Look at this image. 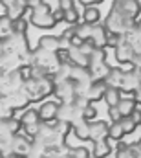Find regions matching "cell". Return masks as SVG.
<instances>
[{"mask_svg": "<svg viewBox=\"0 0 141 158\" xmlns=\"http://www.w3.org/2000/svg\"><path fill=\"white\" fill-rule=\"evenodd\" d=\"M138 145H139V147H141V140H139V142H138Z\"/></svg>", "mask_w": 141, "mask_h": 158, "instance_id": "ee69618b", "label": "cell"}, {"mask_svg": "<svg viewBox=\"0 0 141 158\" xmlns=\"http://www.w3.org/2000/svg\"><path fill=\"white\" fill-rule=\"evenodd\" d=\"M64 22H68L70 26H77V24H79V13H77L75 7L64 11Z\"/></svg>", "mask_w": 141, "mask_h": 158, "instance_id": "1f68e13d", "label": "cell"}, {"mask_svg": "<svg viewBox=\"0 0 141 158\" xmlns=\"http://www.w3.org/2000/svg\"><path fill=\"white\" fill-rule=\"evenodd\" d=\"M108 90V85H106V81H94L92 85H90V88L86 90V98H88V101L92 103V101H97V99H101V98H105V92Z\"/></svg>", "mask_w": 141, "mask_h": 158, "instance_id": "e0dca14e", "label": "cell"}, {"mask_svg": "<svg viewBox=\"0 0 141 158\" xmlns=\"http://www.w3.org/2000/svg\"><path fill=\"white\" fill-rule=\"evenodd\" d=\"M95 116H97V109H95L94 105H90V107L84 109V119H86V121H94Z\"/></svg>", "mask_w": 141, "mask_h": 158, "instance_id": "e575fe53", "label": "cell"}, {"mask_svg": "<svg viewBox=\"0 0 141 158\" xmlns=\"http://www.w3.org/2000/svg\"><path fill=\"white\" fill-rule=\"evenodd\" d=\"M53 19H55L57 22H61V20H64V11H62L61 7H57V9L53 11Z\"/></svg>", "mask_w": 141, "mask_h": 158, "instance_id": "f35d334b", "label": "cell"}, {"mask_svg": "<svg viewBox=\"0 0 141 158\" xmlns=\"http://www.w3.org/2000/svg\"><path fill=\"white\" fill-rule=\"evenodd\" d=\"M24 88L30 96V101H40L46 96H51L55 92V77L48 76L44 79H30L24 83Z\"/></svg>", "mask_w": 141, "mask_h": 158, "instance_id": "7a4b0ae2", "label": "cell"}, {"mask_svg": "<svg viewBox=\"0 0 141 158\" xmlns=\"http://www.w3.org/2000/svg\"><path fill=\"white\" fill-rule=\"evenodd\" d=\"M11 143H13V155H18V156H24L30 153L31 145H33V138L28 136L24 131H20L18 134H15L11 138Z\"/></svg>", "mask_w": 141, "mask_h": 158, "instance_id": "9c48e42d", "label": "cell"}, {"mask_svg": "<svg viewBox=\"0 0 141 158\" xmlns=\"http://www.w3.org/2000/svg\"><path fill=\"white\" fill-rule=\"evenodd\" d=\"M33 64L46 68L50 74H55V72L59 70V66H61L57 53H51V52H46V50H40V48H35V50H33L31 66H33Z\"/></svg>", "mask_w": 141, "mask_h": 158, "instance_id": "277c9868", "label": "cell"}, {"mask_svg": "<svg viewBox=\"0 0 141 158\" xmlns=\"http://www.w3.org/2000/svg\"><path fill=\"white\" fill-rule=\"evenodd\" d=\"M108 114H110V118L114 119V123H117V121L123 119V116H121V112H119L117 107H110V109H108Z\"/></svg>", "mask_w": 141, "mask_h": 158, "instance_id": "8d00e7d4", "label": "cell"}, {"mask_svg": "<svg viewBox=\"0 0 141 158\" xmlns=\"http://www.w3.org/2000/svg\"><path fill=\"white\" fill-rule=\"evenodd\" d=\"M9 20V19H7ZM9 31L15 35H26L28 33V19H18V20H9Z\"/></svg>", "mask_w": 141, "mask_h": 158, "instance_id": "d4e9b609", "label": "cell"}, {"mask_svg": "<svg viewBox=\"0 0 141 158\" xmlns=\"http://www.w3.org/2000/svg\"><path fill=\"white\" fill-rule=\"evenodd\" d=\"M141 88V74L138 68H130L125 72V79H123V86H121V92H127V94H136Z\"/></svg>", "mask_w": 141, "mask_h": 158, "instance_id": "30bf717a", "label": "cell"}, {"mask_svg": "<svg viewBox=\"0 0 141 158\" xmlns=\"http://www.w3.org/2000/svg\"><path fill=\"white\" fill-rule=\"evenodd\" d=\"M105 28L110 31V33H115V35H128L134 28H136V20L134 19H130V17H127V15H123L121 11H117V9H110V13L106 15L105 19Z\"/></svg>", "mask_w": 141, "mask_h": 158, "instance_id": "6da1fadb", "label": "cell"}, {"mask_svg": "<svg viewBox=\"0 0 141 158\" xmlns=\"http://www.w3.org/2000/svg\"><path fill=\"white\" fill-rule=\"evenodd\" d=\"M59 105L61 103H55V101H46L42 103L37 110H38V116L42 119V123H51L57 119V114H59Z\"/></svg>", "mask_w": 141, "mask_h": 158, "instance_id": "5bb4252c", "label": "cell"}, {"mask_svg": "<svg viewBox=\"0 0 141 158\" xmlns=\"http://www.w3.org/2000/svg\"><path fill=\"white\" fill-rule=\"evenodd\" d=\"M2 4L7 7V19L9 20L24 19V11L28 9V0H2Z\"/></svg>", "mask_w": 141, "mask_h": 158, "instance_id": "7c38bea8", "label": "cell"}, {"mask_svg": "<svg viewBox=\"0 0 141 158\" xmlns=\"http://www.w3.org/2000/svg\"><path fill=\"white\" fill-rule=\"evenodd\" d=\"M73 134L79 138V140H90V121H81L79 125L73 127Z\"/></svg>", "mask_w": 141, "mask_h": 158, "instance_id": "4316f807", "label": "cell"}, {"mask_svg": "<svg viewBox=\"0 0 141 158\" xmlns=\"http://www.w3.org/2000/svg\"><path fill=\"white\" fill-rule=\"evenodd\" d=\"M83 4H84V7L86 6H95V4H99V2H103V0H81Z\"/></svg>", "mask_w": 141, "mask_h": 158, "instance_id": "60d3db41", "label": "cell"}, {"mask_svg": "<svg viewBox=\"0 0 141 158\" xmlns=\"http://www.w3.org/2000/svg\"><path fill=\"white\" fill-rule=\"evenodd\" d=\"M53 96H57L61 103H75V99H77L79 94H77L75 83H73L71 79H66V81H61V83L55 85Z\"/></svg>", "mask_w": 141, "mask_h": 158, "instance_id": "ba28073f", "label": "cell"}, {"mask_svg": "<svg viewBox=\"0 0 141 158\" xmlns=\"http://www.w3.org/2000/svg\"><path fill=\"white\" fill-rule=\"evenodd\" d=\"M130 118H132V121H134L136 125H141V109H138V107H136V110L130 114Z\"/></svg>", "mask_w": 141, "mask_h": 158, "instance_id": "74e56055", "label": "cell"}, {"mask_svg": "<svg viewBox=\"0 0 141 158\" xmlns=\"http://www.w3.org/2000/svg\"><path fill=\"white\" fill-rule=\"evenodd\" d=\"M46 158H51V156H46Z\"/></svg>", "mask_w": 141, "mask_h": 158, "instance_id": "bcb514c9", "label": "cell"}, {"mask_svg": "<svg viewBox=\"0 0 141 158\" xmlns=\"http://www.w3.org/2000/svg\"><path fill=\"white\" fill-rule=\"evenodd\" d=\"M138 70H139V74H141V68H138Z\"/></svg>", "mask_w": 141, "mask_h": 158, "instance_id": "f6af8a7d", "label": "cell"}, {"mask_svg": "<svg viewBox=\"0 0 141 158\" xmlns=\"http://www.w3.org/2000/svg\"><path fill=\"white\" fill-rule=\"evenodd\" d=\"M125 72H127V70H121L119 66H112L108 77L105 79L106 85H108L110 88H119V90H121V86H123V79H125Z\"/></svg>", "mask_w": 141, "mask_h": 158, "instance_id": "ffe728a7", "label": "cell"}, {"mask_svg": "<svg viewBox=\"0 0 141 158\" xmlns=\"http://www.w3.org/2000/svg\"><path fill=\"white\" fill-rule=\"evenodd\" d=\"M57 119L68 121V123H71V127H75V125H79L81 121H84V110L79 109L75 103H61V105H59Z\"/></svg>", "mask_w": 141, "mask_h": 158, "instance_id": "8992f818", "label": "cell"}, {"mask_svg": "<svg viewBox=\"0 0 141 158\" xmlns=\"http://www.w3.org/2000/svg\"><path fill=\"white\" fill-rule=\"evenodd\" d=\"M119 123H121V127H123L125 134H130V132H134V131H136V127H138V125L132 121V118H130V116H128V118H123Z\"/></svg>", "mask_w": 141, "mask_h": 158, "instance_id": "836d02e7", "label": "cell"}, {"mask_svg": "<svg viewBox=\"0 0 141 158\" xmlns=\"http://www.w3.org/2000/svg\"><path fill=\"white\" fill-rule=\"evenodd\" d=\"M7 158H24V156H18V155H11V156H7Z\"/></svg>", "mask_w": 141, "mask_h": 158, "instance_id": "7bdbcfd3", "label": "cell"}, {"mask_svg": "<svg viewBox=\"0 0 141 158\" xmlns=\"http://www.w3.org/2000/svg\"><path fill=\"white\" fill-rule=\"evenodd\" d=\"M99 19H101V13L95 6H86L84 7V13H83V22L90 24V26H95L99 24Z\"/></svg>", "mask_w": 141, "mask_h": 158, "instance_id": "603a6c76", "label": "cell"}, {"mask_svg": "<svg viewBox=\"0 0 141 158\" xmlns=\"http://www.w3.org/2000/svg\"><path fill=\"white\" fill-rule=\"evenodd\" d=\"M57 7H61L62 11H68V9H73L75 7V0H57Z\"/></svg>", "mask_w": 141, "mask_h": 158, "instance_id": "d590c367", "label": "cell"}, {"mask_svg": "<svg viewBox=\"0 0 141 158\" xmlns=\"http://www.w3.org/2000/svg\"><path fill=\"white\" fill-rule=\"evenodd\" d=\"M24 77L20 74V68L18 70H13V72H7L2 76V96H7L11 92H17L20 88H24Z\"/></svg>", "mask_w": 141, "mask_h": 158, "instance_id": "52a82bcc", "label": "cell"}, {"mask_svg": "<svg viewBox=\"0 0 141 158\" xmlns=\"http://www.w3.org/2000/svg\"><path fill=\"white\" fill-rule=\"evenodd\" d=\"M123 136H125V131H123L121 123H119V121H117V123H112V125H110L108 138H112L114 142H119V140H123Z\"/></svg>", "mask_w": 141, "mask_h": 158, "instance_id": "f1b7e54d", "label": "cell"}, {"mask_svg": "<svg viewBox=\"0 0 141 158\" xmlns=\"http://www.w3.org/2000/svg\"><path fill=\"white\" fill-rule=\"evenodd\" d=\"M121 99H123V98H121V90L108 86V90L105 92V101L108 103V107H117Z\"/></svg>", "mask_w": 141, "mask_h": 158, "instance_id": "484cf974", "label": "cell"}, {"mask_svg": "<svg viewBox=\"0 0 141 158\" xmlns=\"http://www.w3.org/2000/svg\"><path fill=\"white\" fill-rule=\"evenodd\" d=\"M30 22H31L33 26H37V28H44V30H50V28H53V26L57 24V20L53 19V11H51V7H50L46 2L31 11Z\"/></svg>", "mask_w": 141, "mask_h": 158, "instance_id": "3957f363", "label": "cell"}, {"mask_svg": "<svg viewBox=\"0 0 141 158\" xmlns=\"http://www.w3.org/2000/svg\"><path fill=\"white\" fill-rule=\"evenodd\" d=\"M22 131V121L18 118H6L2 119V140L13 138Z\"/></svg>", "mask_w": 141, "mask_h": 158, "instance_id": "9a60e30c", "label": "cell"}, {"mask_svg": "<svg viewBox=\"0 0 141 158\" xmlns=\"http://www.w3.org/2000/svg\"><path fill=\"white\" fill-rule=\"evenodd\" d=\"M94 156L95 158H108L112 153V147H110V142L108 138H101L97 142H94V149H92Z\"/></svg>", "mask_w": 141, "mask_h": 158, "instance_id": "44dd1931", "label": "cell"}, {"mask_svg": "<svg viewBox=\"0 0 141 158\" xmlns=\"http://www.w3.org/2000/svg\"><path fill=\"white\" fill-rule=\"evenodd\" d=\"M20 121H22V131L35 140V136L38 134V131L42 127V119L38 116V110L37 109H26V110H22Z\"/></svg>", "mask_w": 141, "mask_h": 158, "instance_id": "5b68a950", "label": "cell"}, {"mask_svg": "<svg viewBox=\"0 0 141 158\" xmlns=\"http://www.w3.org/2000/svg\"><path fill=\"white\" fill-rule=\"evenodd\" d=\"M106 39H108V30L105 28V24H103V22L95 24L94 30H92L90 40H92L97 48H106Z\"/></svg>", "mask_w": 141, "mask_h": 158, "instance_id": "d6986e66", "label": "cell"}, {"mask_svg": "<svg viewBox=\"0 0 141 158\" xmlns=\"http://www.w3.org/2000/svg\"><path fill=\"white\" fill-rule=\"evenodd\" d=\"M110 70H112V66L106 64V61L105 63H97V64H92V66H90V74H92L94 81H105V79L108 77V74H110Z\"/></svg>", "mask_w": 141, "mask_h": 158, "instance_id": "7402d4cb", "label": "cell"}, {"mask_svg": "<svg viewBox=\"0 0 141 158\" xmlns=\"http://www.w3.org/2000/svg\"><path fill=\"white\" fill-rule=\"evenodd\" d=\"M136 107H138V103H136V99H132V98H123V99L119 101V105H117V109H119V112H121L123 118H128V116L136 110Z\"/></svg>", "mask_w": 141, "mask_h": 158, "instance_id": "cb8c5ba5", "label": "cell"}, {"mask_svg": "<svg viewBox=\"0 0 141 158\" xmlns=\"http://www.w3.org/2000/svg\"><path fill=\"white\" fill-rule=\"evenodd\" d=\"M114 53H115V59H117V63H130L132 64V59H134V55H136V48L127 40V37L123 39V42L114 50Z\"/></svg>", "mask_w": 141, "mask_h": 158, "instance_id": "4fadbf2b", "label": "cell"}, {"mask_svg": "<svg viewBox=\"0 0 141 158\" xmlns=\"http://www.w3.org/2000/svg\"><path fill=\"white\" fill-rule=\"evenodd\" d=\"M75 30H77V37H81L83 40H88L92 37L94 26H90V24H86V22H79V24L75 26Z\"/></svg>", "mask_w": 141, "mask_h": 158, "instance_id": "83f0119b", "label": "cell"}, {"mask_svg": "<svg viewBox=\"0 0 141 158\" xmlns=\"http://www.w3.org/2000/svg\"><path fill=\"white\" fill-rule=\"evenodd\" d=\"M136 31H138V35L141 37V20H138V22H136Z\"/></svg>", "mask_w": 141, "mask_h": 158, "instance_id": "b9f144b4", "label": "cell"}, {"mask_svg": "<svg viewBox=\"0 0 141 158\" xmlns=\"http://www.w3.org/2000/svg\"><path fill=\"white\" fill-rule=\"evenodd\" d=\"M112 7L117 9V11H121L123 15L130 17V19H136L141 11L139 0H114L112 2Z\"/></svg>", "mask_w": 141, "mask_h": 158, "instance_id": "8fae6325", "label": "cell"}, {"mask_svg": "<svg viewBox=\"0 0 141 158\" xmlns=\"http://www.w3.org/2000/svg\"><path fill=\"white\" fill-rule=\"evenodd\" d=\"M108 132H110V125L106 121H103V119L90 121V140L92 142H97L101 138H108Z\"/></svg>", "mask_w": 141, "mask_h": 158, "instance_id": "2e32d148", "label": "cell"}, {"mask_svg": "<svg viewBox=\"0 0 141 158\" xmlns=\"http://www.w3.org/2000/svg\"><path fill=\"white\" fill-rule=\"evenodd\" d=\"M123 39H125L123 35H115V33H110V31H108L106 46H110V48H114V50H115V48H117V46H119V44L123 42Z\"/></svg>", "mask_w": 141, "mask_h": 158, "instance_id": "d6a6232c", "label": "cell"}, {"mask_svg": "<svg viewBox=\"0 0 141 158\" xmlns=\"http://www.w3.org/2000/svg\"><path fill=\"white\" fill-rule=\"evenodd\" d=\"M44 4V0H28V7L33 11V9H37L38 6H42Z\"/></svg>", "mask_w": 141, "mask_h": 158, "instance_id": "ab89813d", "label": "cell"}, {"mask_svg": "<svg viewBox=\"0 0 141 158\" xmlns=\"http://www.w3.org/2000/svg\"><path fill=\"white\" fill-rule=\"evenodd\" d=\"M106 61V50L105 48H97L92 55H90V66L97 64V63H105Z\"/></svg>", "mask_w": 141, "mask_h": 158, "instance_id": "4dcf8cb0", "label": "cell"}, {"mask_svg": "<svg viewBox=\"0 0 141 158\" xmlns=\"http://www.w3.org/2000/svg\"><path fill=\"white\" fill-rule=\"evenodd\" d=\"M26 158H46V149L33 140V145H31V149H30V153L26 155Z\"/></svg>", "mask_w": 141, "mask_h": 158, "instance_id": "f546056e", "label": "cell"}, {"mask_svg": "<svg viewBox=\"0 0 141 158\" xmlns=\"http://www.w3.org/2000/svg\"><path fill=\"white\" fill-rule=\"evenodd\" d=\"M37 48L40 50H46V52H51V53H57L61 50V37H55V35H42L38 42H37Z\"/></svg>", "mask_w": 141, "mask_h": 158, "instance_id": "ac0fdd59", "label": "cell"}]
</instances>
